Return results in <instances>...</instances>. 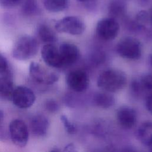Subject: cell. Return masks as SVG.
<instances>
[{"instance_id":"cell-1","label":"cell","mask_w":152,"mask_h":152,"mask_svg":"<svg viewBox=\"0 0 152 152\" xmlns=\"http://www.w3.org/2000/svg\"><path fill=\"white\" fill-rule=\"evenodd\" d=\"M126 84V77L122 71L108 69L103 71L99 75L97 86L108 93L118 91L124 88Z\"/></svg>"},{"instance_id":"cell-2","label":"cell","mask_w":152,"mask_h":152,"mask_svg":"<svg viewBox=\"0 0 152 152\" xmlns=\"http://www.w3.org/2000/svg\"><path fill=\"white\" fill-rule=\"evenodd\" d=\"M39 50L37 39L30 35H23L15 42L12 50L14 58L26 61L34 57Z\"/></svg>"},{"instance_id":"cell-3","label":"cell","mask_w":152,"mask_h":152,"mask_svg":"<svg viewBox=\"0 0 152 152\" xmlns=\"http://www.w3.org/2000/svg\"><path fill=\"white\" fill-rule=\"evenodd\" d=\"M116 51L124 58L136 60L141 56L142 47L138 39L128 36L119 40L116 46Z\"/></svg>"},{"instance_id":"cell-4","label":"cell","mask_w":152,"mask_h":152,"mask_svg":"<svg viewBox=\"0 0 152 152\" xmlns=\"http://www.w3.org/2000/svg\"><path fill=\"white\" fill-rule=\"evenodd\" d=\"M55 28L59 33H65L71 35H79L84 31L86 25L79 17L67 16L58 20L55 23Z\"/></svg>"},{"instance_id":"cell-5","label":"cell","mask_w":152,"mask_h":152,"mask_svg":"<svg viewBox=\"0 0 152 152\" xmlns=\"http://www.w3.org/2000/svg\"><path fill=\"white\" fill-rule=\"evenodd\" d=\"M9 135L16 146L25 147L28 140V130L26 124L21 119L12 120L9 125Z\"/></svg>"},{"instance_id":"cell-6","label":"cell","mask_w":152,"mask_h":152,"mask_svg":"<svg viewBox=\"0 0 152 152\" xmlns=\"http://www.w3.org/2000/svg\"><path fill=\"white\" fill-rule=\"evenodd\" d=\"M29 75L37 84L45 86L52 85L59 79L58 74L48 72L40 64L35 62L30 64Z\"/></svg>"},{"instance_id":"cell-7","label":"cell","mask_w":152,"mask_h":152,"mask_svg":"<svg viewBox=\"0 0 152 152\" xmlns=\"http://www.w3.org/2000/svg\"><path fill=\"white\" fill-rule=\"evenodd\" d=\"M11 100L17 107L27 109L34 103L36 96L33 91L29 87L20 86L15 88Z\"/></svg>"},{"instance_id":"cell-8","label":"cell","mask_w":152,"mask_h":152,"mask_svg":"<svg viewBox=\"0 0 152 152\" xmlns=\"http://www.w3.org/2000/svg\"><path fill=\"white\" fill-rule=\"evenodd\" d=\"M119 31V23L112 17L100 20L96 26L97 34L104 40H113L118 36Z\"/></svg>"},{"instance_id":"cell-9","label":"cell","mask_w":152,"mask_h":152,"mask_svg":"<svg viewBox=\"0 0 152 152\" xmlns=\"http://www.w3.org/2000/svg\"><path fill=\"white\" fill-rule=\"evenodd\" d=\"M68 86L75 92L84 91L89 84V78L86 72L81 69H75L69 72L66 77Z\"/></svg>"},{"instance_id":"cell-10","label":"cell","mask_w":152,"mask_h":152,"mask_svg":"<svg viewBox=\"0 0 152 152\" xmlns=\"http://www.w3.org/2000/svg\"><path fill=\"white\" fill-rule=\"evenodd\" d=\"M41 56L48 66L55 68L63 67L59 49L53 43L45 44L41 49Z\"/></svg>"},{"instance_id":"cell-11","label":"cell","mask_w":152,"mask_h":152,"mask_svg":"<svg viewBox=\"0 0 152 152\" xmlns=\"http://www.w3.org/2000/svg\"><path fill=\"white\" fill-rule=\"evenodd\" d=\"M58 49L63 66L72 65L80 57L79 49L73 43H63Z\"/></svg>"},{"instance_id":"cell-12","label":"cell","mask_w":152,"mask_h":152,"mask_svg":"<svg viewBox=\"0 0 152 152\" xmlns=\"http://www.w3.org/2000/svg\"><path fill=\"white\" fill-rule=\"evenodd\" d=\"M119 124L126 129L132 128L137 122V115L136 111L131 107L124 106L121 107L116 113Z\"/></svg>"},{"instance_id":"cell-13","label":"cell","mask_w":152,"mask_h":152,"mask_svg":"<svg viewBox=\"0 0 152 152\" xmlns=\"http://www.w3.org/2000/svg\"><path fill=\"white\" fill-rule=\"evenodd\" d=\"M49 127L48 119L43 115H34L30 122V128L33 134L37 137H43L48 132Z\"/></svg>"},{"instance_id":"cell-14","label":"cell","mask_w":152,"mask_h":152,"mask_svg":"<svg viewBox=\"0 0 152 152\" xmlns=\"http://www.w3.org/2000/svg\"><path fill=\"white\" fill-rule=\"evenodd\" d=\"M15 87L12 78L0 75V99L10 100L12 99Z\"/></svg>"},{"instance_id":"cell-15","label":"cell","mask_w":152,"mask_h":152,"mask_svg":"<svg viewBox=\"0 0 152 152\" xmlns=\"http://www.w3.org/2000/svg\"><path fill=\"white\" fill-rule=\"evenodd\" d=\"M137 136L142 144L152 147V122L147 121L142 123L138 129Z\"/></svg>"},{"instance_id":"cell-16","label":"cell","mask_w":152,"mask_h":152,"mask_svg":"<svg viewBox=\"0 0 152 152\" xmlns=\"http://www.w3.org/2000/svg\"><path fill=\"white\" fill-rule=\"evenodd\" d=\"M37 35L39 39L45 44L53 43L58 40L55 31L45 24H41L38 26Z\"/></svg>"},{"instance_id":"cell-17","label":"cell","mask_w":152,"mask_h":152,"mask_svg":"<svg viewBox=\"0 0 152 152\" xmlns=\"http://www.w3.org/2000/svg\"><path fill=\"white\" fill-rule=\"evenodd\" d=\"M93 102L97 106L103 109H107L114 105L115 99L109 93H98L94 96Z\"/></svg>"},{"instance_id":"cell-18","label":"cell","mask_w":152,"mask_h":152,"mask_svg":"<svg viewBox=\"0 0 152 152\" xmlns=\"http://www.w3.org/2000/svg\"><path fill=\"white\" fill-rule=\"evenodd\" d=\"M20 5L21 13L24 16H34L40 12L36 0H23Z\"/></svg>"},{"instance_id":"cell-19","label":"cell","mask_w":152,"mask_h":152,"mask_svg":"<svg viewBox=\"0 0 152 152\" xmlns=\"http://www.w3.org/2000/svg\"><path fill=\"white\" fill-rule=\"evenodd\" d=\"M46 10L52 12H58L65 10L68 4V0H43Z\"/></svg>"},{"instance_id":"cell-20","label":"cell","mask_w":152,"mask_h":152,"mask_svg":"<svg viewBox=\"0 0 152 152\" xmlns=\"http://www.w3.org/2000/svg\"><path fill=\"white\" fill-rule=\"evenodd\" d=\"M125 4L120 0H113L110 3L109 7V12L112 18L120 17L124 15L125 13Z\"/></svg>"},{"instance_id":"cell-21","label":"cell","mask_w":152,"mask_h":152,"mask_svg":"<svg viewBox=\"0 0 152 152\" xmlns=\"http://www.w3.org/2000/svg\"><path fill=\"white\" fill-rule=\"evenodd\" d=\"M0 75L12 78V72L7 58L0 53Z\"/></svg>"},{"instance_id":"cell-22","label":"cell","mask_w":152,"mask_h":152,"mask_svg":"<svg viewBox=\"0 0 152 152\" xmlns=\"http://www.w3.org/2000/svg\"><path fill=\"white\" fill-rule=\"evenodd\" d=\"M61 121L65 128L66 131L69 134H74L77 131V128L75 125L72 123L65 115L61 116Z\"/></svg>"},{"instance_id":"cell-23","label":"cell","mask_w":152,"mask_h":152,"mask_svg":"<svg viewBox=\"0 0 152 152\" xmlns=\"http://www.w3.org/2000/svg\"><path fill=\"white\" fill-rule=\"evenodd\" d=\"M135 19L137 24L140 26H142L144 24H147L150 22L148 12L144 10L140 11L137 14Z\"/></svg>"},{"instance_id":"cell-24","label":"cell","mask_w":152,"mask_h":152,"mask_svg":"<svg viewBox=\"0 0 152 152\" xmlns=\"http://www.w3.org/2000/svg\"><path fill=\"white\" fill-rule=\"evenodd\" d=\"M46 110L50 113H55L59 109V105L58 102L53 99L47 100L45 103Z\"/></svg>"},{"instance_id":"cell-25","label":"cell","mask_w":152,"mask_h":152,"mask_svg":"<svg viewBox=\"0 0 152 152\" xmlns=\"http://www.w3.org/2000/svg\"><path fill=\"white\" fill-rule=\"evenodd\" d=\"M8 135L4 126V113L0 109V141H6Z\"/></svg>"},{"instance_id":"cell-26","label":"cell","mask_w":152,"mask_h":152,"mask_svg":"<svg viewBox=\"0 0 152 152\" xmlns=\"http://www.w3.org/2000/svg\"><path fill=\"white\" fill-rule=\"evenodd\" d=\"M23 0H0V6L5 8H12L21 4Z\"/></svg>"},{"instance_id":"cell-27","label":"cell","mask_w":152,"mask_h":152,"mask_svg":"<svg viewBox=\"0 0 152 152\" xmlns=\"http://www.w3.org/2000/svg\"><path fill=\"white\" fill-rule=\"evenodd\" d=\"M144 88L152 91V74H147L143 76L140 81Z\"/></svg>"},{"instance_id":"cell-28","label":"cell","mask_w":152,"mask_h":152,"mask_svg":"<svg viewBox=\"0 0 152 152\" xmlns=\"http://www.w3.org/2000/svg\"><path fill=\"white\" fill-rule=\"evenodd\" d=\"M145 106L148 111L152 114V94L147 97L145 100Z\"/></svg>"},{"instance_id":"cell-29","label":"cell","mask_w":152,"mask_h":152,"mask_svg":"<svg viewBox=\"0 0 152 152\" xmlns=\"http://www.w3.org/2000/svg\"><path fill=\"white\" fill-rule=\"evenodd\" d=\"M74 150V145L72 144H68L64 149V151H72Z\"/></svg>"},{"instance_id":"cell-30","label":"cell","mask_w":152,"mask_h":152,"mask_svg":"<svg viewBox=\"0 0 152 152\" xmlns=\"http://www.w3.org/2000/svg\"><path fill=\"white\" fill-rule=\"evenodd\" d=\"M148 15H149V21H150V23L152 24V8H151L149 10Z\"/></svg>"},{"instance_id":"cell-31","label":"cell","mask_w":152,"mask_h":152,"mask_svg":"<svg viewBox=\"0 0 152 152\" xmlns=\"http://www.w3.org/2000/svg\"><path fill=\"white\" fill-rule=\"evenodd\" d=\"M149 61H150V64L151 65V66H152V53L150 55V58H149Z\"/></svg>"},{"instance_id":"cell-32","label":"cell","mask_w":152,"mask_h":152,"mask_svg":"<svg viewBox=\"0 0 152 152\" xmlns=\"http://www.w3.org/2000/svg\"><path fill=\"white\" fill-rule=\"evenodd\" d=\"M78 1H80V2H86V1H87L88 0H77Z\"/></svg>"}]
</instances>
